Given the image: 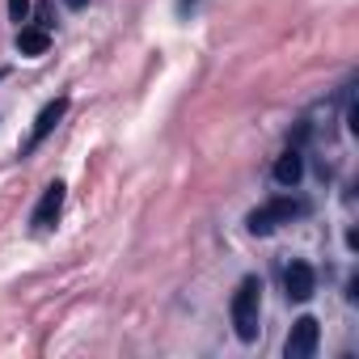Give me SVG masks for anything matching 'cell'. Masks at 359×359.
Wrapping results in <instances>:
<instances>
[{"instance_id": "obj_1", "label": "cell", "mask_w": 359, "mask_h": 359, "mask_svg": "<svg viewBox=\"0 0 359 359\" xmlns=\"http://www.w3.org/2000/svg\"><path fill=\"white\" fill-rule=\"evenodd\" d=\"M258 313H262V279H241V287L233 292V325L241 342L258 338Z\"/></svg>"}, {"instance_id": "obj_2", "label": "cell", "mask_w": 359, "mask_h": 359, "mask_svg": "<svg viewBox=\"0 0 359 359\" xmlns=\"http://www.w3.org/2000/svg\"><path fill=\"white\" fill-rule=\"evenodd\" d=\"M296 216H304V203H300V199H275V203L258 208L245 224H250V233H254V237H266L275 224H287V220H296Z\"/></svg>"}, {"instance_id": "obj_3", "label": "cell", "mask_w": 359, "mask_h": 359, "mask_svg": "<svg viewBox=\"0 0 359 359\" xmlns=\"http://www.w3.org/2000/svg\"><path fill=\"white\" fill-rule=\"evenodd\" d=\"M317 342H321L317 317H300V321H292V334H287V342H283V355H287V359H309V355L317 351Z\"/></svg>"}, {"instance_id": "obj_4", "label": "cell", "mask_w": 359, "mask_h": 359, "mask_svg": "<svg viewBox=\"0 0 359 359\" xmlns=\"http://www.w3.org/2000/svg\"><path fill=\"white\" fill-rule=\"evenodd\" d=\"M283 287H287V300L304 304V300L317 292V271H313L309 262H292V266H287V275H283Z\"/></svg>"}, {"instance_id": "obj_5", "label": "cell", "mask_w": 359, "mask_h": 359, "mask_svg": "<svg viewBox=\"0 0 359 359\" xmlns=\"http://www.w3.org/2000/svg\"><path fill=\"white\" fill-rule=\"evenodd\" d=\"M64 114H68V97H55V102H47V106H43V114L34 118V131H30V144H26V152H34V148H39V144H43V140H47V135L60 127V118H64Z\"/></svg>"}, {"instance_id": "obj_6", "label": "cell", "mask_w": 359, "mask_h": 359, "mask_svg": "<svg viewBox=\"0 0 359 359\" xmlns=\"http://www.w3.org/2000/svg\"><path fill=\"white\" fill-rule=\"evenodd\" d=\"M60 212H64V182H51V187L43 191V199H39V208H34L30 224L43 233V229H51V224L60 220Z\"/></svg>"}, {"instance_id": "obj_7", "label": "cell", "mask_w": 359, "mask_h": 359, "mask_svg": "<svg viewBox=\"0 0 359 359\" xmlns=\"http://www.w3.org/2000/svg\"><path fill=\"white\" fill-rule=\"evenodd\" d=\"M300 177H304V156H300L296 148H287V152L275 161V182H279V187H296Z\"/></svg>"}, {"instance_id": "obj_8", "label": "cell", "mask_w": 359, "mask_h": 359, "mask_svg": "<svg viewBox=\"0 0 359 359\" xmlns=\"http://www.w3.org/2000/svg\"><path fill=\"white\" fill-rule=\"evenodd\" d=\"M51 47V34L43 30V26H26V30H18V51L22 55H43Z\"/></svg>"}, {"instance_id": "obj_9", "label": "cell", "mask_w": 359, "mask_h": 359, "mask_svg": "<svg viewBox=\"0 0 359 359\" xmlns=\"http://www.w3.org/2000/svg\"><path fill=\"white\" fill-rule=\"evenodd\" d=\"M9 13H13V22H26L30 18V0H9Z\"/></svg>"}, {"instance_id": "obj_10", "label": "cell", "mask_w": 359, "mask_h": 359, "mask_svg": "<svg viewBox=\"0 0 359 359\" xmlns=\"http://www.w3.org/2000/svg\"><path fill=\"white\" fill-rule=\"evenodd\" d=\"M89 5V0H68V9H85Z\"/></svg>"}]
</instances>
